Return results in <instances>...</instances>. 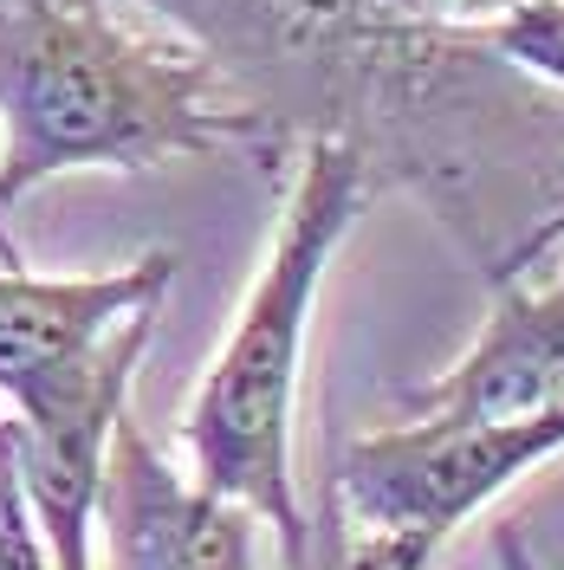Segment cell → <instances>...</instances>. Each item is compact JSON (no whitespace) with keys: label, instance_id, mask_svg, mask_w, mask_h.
Returning <instances> with one entry per match:
<instances>
[{"label":"cell","instance_id":"cell-1","mask_svg":"<svg viewBox=\"0 0 564 570\" xmlns=\"http://www.w3.org/2000/svg\"><path fill=\"white\" fill-rule=\"evenodd\" d=\"M0 214L71 169H156L247 137L188 46L130 33L105 0H13L0 13Z\"/></svg>","mask_w":564,"mask_h":570},{"label":"cell","instance_id":"cell-2","mask_svg":"<svg viewBox=\"0 0 564 570\" xmlns=\"http://www.w3.org/2000/svg\"><path fill=\"white\" fill-rule=\"evenodd\" d=\"M357 214H363V156L338 137L312 142L285 195L273 253L182 415V448H188L195 480L221 499H241L260 525H273L292 570H305V551H312L305 512L292 493L299 363H305V331H312L324 266L344 247Z\"/></svg>","mask_w":564,"mask_h":570},{"label":"cell","instance_id":"cell-3","mask_svg":"<svg viewBox=\"0 0 564 570\" xmlns=\"http://www.w3.org/2000/svg\"><path fill=\"white\" fill-rule=\"evenodd\" d=\"M564 454V409L506 415V422H460L422 415L409 428L363 434L338 454V505L351 525L448 538L474 519L519 473Z\"/></svg>","mask_w":564,"mask_h":570},{"label":"cell","instance_id":"cell-4","mask_svg":"<svg viewBox=\"0 0 564 570\" xmlns=\"http://www.w3.org/2000/svg\"><path fill=\"white\" fill-rule=\"evenodd\" d=\"M176 279V253H143L137 266L91 273V279H33L0 266V395L20 422L59 409L71 390L91 383L110 331L163 305Z\"/></svg>","mask_w":564,"mask_h":570},{"label":"cell","instance_id":"cell-5","mask_svg":"<svg viewBox=\"0 0 564 570\" xmlns=\"http://www.w3.org/2000/svg\"><path fill=\"white\" fill-rule=\"evenodd\" d=\"M98 525L110 544V570H260L253 564L260 519L241 499H221L202 480L176 473L130 422V409L110 428Z\"/></svg>","mask_w":564,"mask_h":570},{"label":"cell","instance_id":"cell-6","mask_svg":"<svg viewBox=\"0 0 564 570\" xmlns=\"http://www.w3.org/2000/svg\"><path fill=\"white\" fill-rule=\"evenodd\" d=\"M558 227H545L532 247H545ZM526 247V253H532ZM422 415H460V422H506V415H545L564 409V273L552 285H499L487 331L441 383L416 395Z\"/></svg>","mask_w":564,"mask_h":570},{"label":"cell","instance_id":"cell-7","mask_svg":"<svg viewBox=\"0 0 564 570\" xmlns=\"http://www.w3.org/2000/svg\"><path fill=\"white\" fill-rule=\"evenodd\" d=\"M428 532H383V525H344L338 512L324 519L318 544L305 551V570H428L435 564Z\"/></svg>","mask_w":564,"mask_h":570},{"label":"cell","instance_id":"cell-8","mask_svg":"<svg viewBox=\"0 0 564 570\" xmlns=\"http://www.w3.org/2000/svg\"><path fill=\"white\" fill-rule=\"evenodd\" d=\"M480 39L494 46L499 59H513L519 71H538V78L564 85V0H519Z\"/></svg>","mask_w":564,"mask_h":570},{"label":"cell","instance_id":"cell-9","mask_svg":"<svg viewBox=\"0 0 564 570\" xmlns=\"http://www.w3.org/2000/svg\"><path fill=\"white\" fill-rule=\"evenodd\" d=\"M0 570H52L13 466V415H0Z\"/></svg>","mask_w":564,"mask_h":570},{"label":"cell","instance_id":"cell-10","mask_svg":"<svg viewBox=\"0 0 564 570\" xmlns=\"http://www.w3.org/2000/svg\"><path fill=\"white\" fill-rule=\"evenodd\" d=\"M357 0H266V13L285 20V27H331V20H344Z\"/></svg>","mask_w":564,"mask_h":570},{"label":"cell","instance_id":"cell-11","mask_svg":"<svg viewBox=\"0 0 564 570\" xmlns=\"http://www.w3.org/2000/svg\"><path fill=\"white\" fill-rule=\"evenodd\" d=\"M494 570H538L526 551V538H519V525H494Z\"/></svg>","mask_w":564,"mask_h":570}]
</instances>
